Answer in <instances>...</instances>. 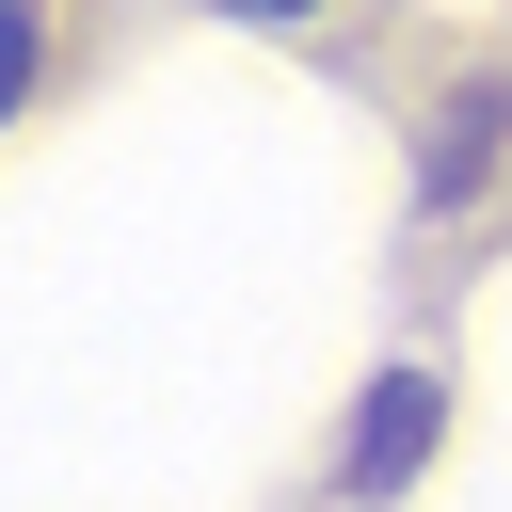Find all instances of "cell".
Listing matches in <instances>:
<instances>
[{
    "mask_svg": "<svg viewBox=\"0 0 512 512\" xmlns=\"http://www.w3.org/2000/svg\"><path fill=\"white\" fill-rule=\"evenodd\" d=\"M32 32H48V0H0V112H16V80H32Z\"/></svg>",
    "mask_w": 512,
    "mask_h": 512,
    "instance_id": "cell-2",
    "label": "cell"
},
{
    "mask_svg": "<svg viewBox=\"0 0 512 512\" xmlns=\"http://www.w3.org/2000/svg\"><path fill=\"white\" fill-rule=\"evenodd\" d=\"M224 16H320V0H224Z\"/></svg>",
    "mask_w": 512,
    "mask_h": 512,
    "instance_id": "cell-3",
    "label": "cell"
},
{
    "mask_svg": "<svg viewBox=\"0 0 512 512\" xmlns=\"http://www.w3.org/2000/svg\"><path fill=\"white\" fill-rule=\"evenodd\" d=\"M416 432H432V368H400L384 432H352V480H400V464H416Z\"/></svg>",
    "mask_w": 512,
    "mask_h": 512,
    "instance_id": "cell-1",
    "label": "cell"
}]
</instances>
